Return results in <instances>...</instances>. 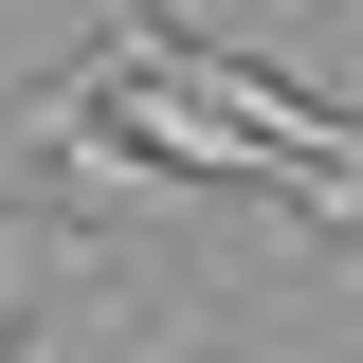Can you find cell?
Returning <instances> with one entry per match:
<instances>
[{
    "label": "cell",
    "instance_id": "6da1fadb",
    "mask_svg": "<svg viewBox=\"0 0 363 363\" xmlns=\"http://www.w3.org/2000/svg\"><path fill=\"white\" fill-rule=\"evenodd\" d=\"M309 218H327V236H345V218H363V164H345V182H327V200H309Z\"/></svg>",
    "mask_w": 363,
    "mask_h": 363
}]
</instances>
